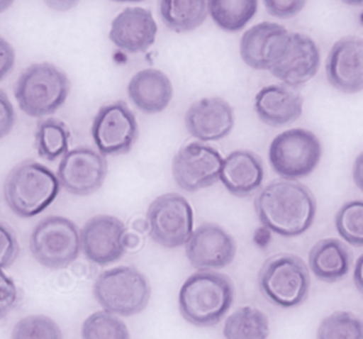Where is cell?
I'll use <instances>...</instances> for the list:
<instances>
[{
	"label": "cell",
	"instance_id": "6da1fadb",
	"mask_svg": "<svg viewBox=\"0 0 363 339\" xmlns=\"http://www.w3.org/2000/svg\"><path fill=\"white\" fill-rule=\"evenodd\" d=\"M255 210L262 225L273 233L297 237L312 227L317 215V201L305 185L275 180L259 193Z\"/></svg>",
	"mask_w": 363,
	"mask_h": 339
},
{
	"label": "cell",
	"instance_id": "7a4b0ae2",
	"mask_svg": "<svg viewBox=\"0 0 363 339\" xmlns=\"http://www.w3.org/2000/svg\"><path fill=\"white\" fill-rule=\"evenodd\" d=\"M235 289L225 274L199 271L182 284L179 311L187 323L210 328L220 323L233 304Z\"/></svg>",
	"mask_w": 363,
	"mask_h": 339
},
{
	"label": "cell",
	"instance_id": "3957f363",
	"mask_svg": "<svg viewBox=\"0 0 363 339\" xmlns=\"http://www.w3.org/2000/svg\"><path fill=\"white\" fill-rule=\"evenodd\" d=\"M55 173L45 165L26 160L7 175L4 198L12 212L21 218H31L50 206L60 191Z\"/></svg>",
	"mask_w": 363,
	"mask_h": 339
},
{
	"label": "cell",
	"instance_id": "277c9868",
	"mask_svg": "<svg viewBox=\"0 0 363 339\" xmlns=\"http://www.w3.org/2000/svg\"><path fill=\"white\" fill-rule=\"evenodd\" d=\"M70 93L68 76L51 63H37L26 69L16 85L14 95L27 116L52 115L65 104Z\"/></svg>",
	"mask_w": 363,
	"mask_h": 339
},
{
	"label": "cell",
	"instance_id": "5b68a950",
	"mask_svg": "<svg viewBox=\"0 0 363 339\" xmlns=\"http://www.w3.org/2000/svg\"><path fill=\"white\" fill-rule=\"evenodd\" d=\"M262 294L281 309H293L305 303L310 294L311 277L300 257L279 254L267 260L258 274Z\"/></svg>",
	"mask_w": 363,
	"mask_h": 339
},
{
	"label": "cell",
	"instance_id": "8992f818",
	"mask_svg": "<svg viewBox=\"0 0 363 339\" xmlns=\"http://www.w3.org/2000/svg\"><path fill=\"white\" fill-rule=\"evenodd\" d=\"M93 291L106 311L123 316L142 313L152 294L147 277L133 267L103 272L95 282Z\"/></svg>",
	"mask_w": 363,
	"mask_h": 339
},
{
	"label": "cell",
	"instance_id": "52a82bcc",
	"mask_svg": "<svg viewBox=\"0 0 363 339\" xmlns=\"http://www.w3.org/2000/svg\"><path fill=\"white\" fill-rule=\"evenodd\" d=\"M322 155L320 140L305 128H291L281 133L269 148V162L274 172L290 182L312 174Z\"/></svg>",
	"mask_w": 363,
	"mask_h": 339
},
{
	"label": "cell",
	"instance_id": "ba28073f",
	"mask_svg": "<svg viewBox=\"0 0 363 339\" xmlns=\"http://www.w3.org/2000/svg\"><path fill=\"white\" fill-rule=\"evenodd\" d=\"M30 250L42 266L54 269L66 268L80 253L77 226L65 217H47L32 232Z\"/></svg>",
	"mask_w": 363,
	"mask_h": 339
},
{
	"label": "cell",
	"instance_id": "9c48e42d",
	"mask_svg": "<svg viewBox=\"0 0 363 339\" xmlns=\"http://www.w3.org/2000/svg\"><path fill=\"white\" fill-rule=\"evenodd\" d=\"M150 236L167 249L179 248L194 233V210L184 196L167 193L150 205L147 214Z\"/></svg>",
	"mask_w": 363,
	"mask_h": 339
},
{
	"label": "cell",
	"instance_id": "30bf717a",
	"mask_svg": "<svg viewBox=\"0 0 363 339\" xmlns=\"http://www.w3.org/2000/svg\"><path fill=\"white\" fill-rule=\"evenodd\" d=\"M92 137L104 157L130 152L138 138L135 113L123 101L101 106L94 118Z\"/></svg>",
	"mask_w": 363,
	"mask_h": 339
},
{
	"label": "cell",
	"instance_id": "8fae6325",
	"mask_svg": "<svg viewBox=\"0 0 363 339\" xmlns=\"http://www.w3.org/2000/svg\"><path fill=\"white\" fill-rule=\"evenodd\" d=\"M222 158L218 150L201 143H190L175 155L172 174L185 191L195 192L212 187L220 178Z\"/></svg>",
	"mask_w": 363,
	"mask_h": 339
},
{
	"label": "cell",
	"instance_id": "7c38bea8",
	"mask_svg": "<svg viewBox=\"0 0 363 339\" xmlns=\"http://www.w3.org/2000/svg\"><path fill=\"white\" fill-rule=\"evenodd\" d=\"M107 173L108 162L104 155L92 148H77L62 157L57 177L71 194L88 196L102 187Z\"/></svg>",
	"mask_w": 363,
	"mask_h": 339
},
{
	"label": "cell",
	"instance_id": "4fadbf2b",
	"mask_svg": "<svg viewBox=\"0 0 363 339\" xmlns=\"http://www.w3.org/2000/svg\"><path fill=\"white\" fill-rule=\"evenodd\" d=\"M236 252L233 237L213 223H205L195 230L185 247L189 263L199 271L226 268L233 263Z\"/></svg>",
	"mask_w": 363,
	"mask_h": 339
},
{
	"label": "cell",
	"instance_id": "5bb4252c",
	"mask_svg": "<svg viewBox=\"0 0 363 339\" xmlns=\"http://www.w3.org/2000/svg\"><path fill=\"white\" fill-rule=\"evenodd\" d=\"M84 254L93 263L108 265L123 256L127 231L118 218L99 215L86 223L80 235Z\"/></svg>",
	"mask_w": 363,
	"mask_h": 339
},
{
	"label": "cell",
	"instance_id": "9a60e30c",
	"mask_svg": "<svg viewBox=\"0 0 363 339\" xmlns=\"http://www.w3.org/2000/svg\"><path fill=\"white\" fill-rule=\"evenodd\" d=\"M290 31L273 22H261L242 36L240 55L256 70L270 71L281 60L289 45Z\"/></svg>",
	"mask_w": 363,
	"mask_h": 339
},
{
	"label": "cell",
	"instance_id": "2e32d148",
	"mask_svg": "<svg viewBox=\"0 0 363 339\" xmlns=\"http://www.w3.org/2000/svg\"><path fill=\"white\" fill-rule=\"evenodd\" d=\"M320 65V49L311 37L290 32L288 48L270 72L284 85L295 89L317 75Z\"/></svg>",
	"mask_w": 363,
	"mask_h": 339
},
{
	"label": "cell",
	"instance_id": "e0dca14e",
	"mask_svg": "<svg viewBox=\"0 0 363 339\" xmlns=\"http://www.w3.org/2000/svg\"><path fill=\"white\" fill-rule=\"evenodd\" d=\"M325 74L330 85L345 94H355L363 87V41L348 36L335 42L328 53Z\"/></svg>",
	"mask_w": 363,
	"mask_h": 339
},
{
	"label": "cell",
	"instance_id": "ac0fdd59",
	"mask_svg": "<svg viewBox=\"0 0 363 339\" xmlns=\"http://www.w3.org/2000/svg\"><path fill=\"white\" fill-rule=\"evenodd\" d=\"M234 111L221 98H204L190 106L184 122L192 137L201 142L226 138L233 130Z\"/></svg>",
	"mask_w": 363,
	"mask_h": 339
},
{
	"label": "cell",
	"instance_id": "d6986e66",
	"mask_svg": "<svg viewBox=\"0 0 363 339\" xmlns=\"http://www.w3.org/2000/svg\"><path fill=\"white\" fill-rule=\"evenodd\" d=\"M157 24L152 12L143 7H127L113 19L111 41L128 53H142L155 43Z\"/></svg>",
	"mask_w": 363,
	"mask_h": 339
},
{
	"label": "cell",
	"instance_id": "ffe728a7",
	"mask_svg": "<svg viewBox=\"0 0 363 339\" xmlns=\"http://www.w3.org/2000/svg\"><path fill=\"white\" fill-rule=\"evenodd\" d=\"M303 100L295 89L281 84L263 87L255 96V111L271 127L290 125L303 113Z\"/></svg>",
	"mask_w": 363,
	"mask_h": 339
},
{
	"label": "cell",
	"instance_id": "44dd1931",
	"mask_svg": "<svg viewBox=\"0 0 363 339\" xmlns=\"http://www.w3.org/2000/svg\"><path fill=\"white\" fill-rule=\"evenodd\" d=\"M264 177L261 158L250 150H239L223 160L219 179L234 196L249 197L260 189Z\"/></svg>",
	"mask_w": 363,
	"mask_h": 339
},
{
	"label": "cell",
	"instance_id": "7402d4cb",
	"mask_svg": "<svg viewBox=\"0 0 363 339\" xmlns=\"http://www.w3.org/2000/svg\"><path fill=\"white\" fill-rule=\"evenodd\" d=\"M128 95L138 110L147 115L162 113L174 96L172 82L164 72L145 69L130 79Z\"/></svg>",
	"mask_w": 363,
	"mask_h": 339
},
{
	"label": "cell",
	"instance_id": "603a6c76",
	"mask_svg": "<svg viewBox=\"0 0 363 339\" xmlns=\"http://www.w3.org/2000/svg\"><path fill=\"white\" fill-rule=\"evenodd\" d=\"M308 266L315 278L333 284L347 276L352 267V254L340 240H320L311 250Z\"/></svg>",
	"mask_w": 363,
	"mask_h": 339
},
{
	"label": "cell",
	"instance_id": "cb8c5ba5",
	"mask_svg": "<svg viewBox=\"0 0 363 339\" xmlns=\"http://www.w3.org/2000/svg\"><path fill=\"white\" fill-rule=\"evenodd\" d=\"M160 13L167 28L177 33H185L203 24L208 16V7L204 0L160 1Z\"/></svg>",
	"mask_w": 363,
	"mask_h": 339
},
{
	"label": "cell",
	"instance_id": "d4e9b609",
	"mask_svg": "<svg viewBox=\"0 0 363 339\" xmlns=\"http://www.w3.org/2000/svg\"><path fill=\"white\" fill-rule=\"evenodd\" d=\"M270 334L268 316L253 306L237 309L226 319L223 335L225 339H267Z\"/></svg>",
	"mask_w": 363,
	"mask_h": 339
},
{
	"label": "cell",
	"instance_id": "484cf974",
	"mask_svg": "<svg viewBox=\"0 0 363 339\" xmlns=\"http://www.w3.org/2000/svg\"><path fill=\"white\" fill-rule=\"evenodd\" d=\"M208 13L215 23L228 32L240 31L258 11L256 0H210Z\"/></svg>",
	"mask_w": 363,
	"mask_h": 339
},
{
	"label": "cell",
	"instance_id": "4316f807",
	"mask_svg": "<svg viewBox=\"0 0 363 339\" xmlns=\"http://www.w3.org/2000/svg\"><path fill=\"white\" fill-rule=\"evenodd\" d=\"M70 132L65 123L56 118L42 121L37 128V152L44 160L54 162L69 152Z\"/></svg>",
	"mask_w": 363,
	"mask_h": 339
},
{
	"label": "cell",
	"instance_id": "83f0119b",
	"mask_svg": "<svg viewBox=\"0 0 363 339\" xmlns=\"http://www.w3.org/2000/svg\"><path fill=\"white\" fill-rule=\"evenodd\" d=\"M317 339H363L362 319L350 311H337L320 323Z\"/></svg>",
	"mask_w": 363,
	"mask_h": 339
},
{
	"label": "cell",
	"instance_id": "f1b7e54d",
	"mask_svg": "<svg viewBox=\"0 0 363 339\" xmlns=\"http://www.w3.org/2000/svg\"><path fill=\"white\" fill-rule=\"evenodd\" d=\"M82 339H130L127 326L106 311L91 314L82 326Z\"/></svg>",
	"mask_w": 363,
	"mask_h": 339
},
{
	"label": "cell",
	"instance_id": "f546056e",
	"mask_svg": "<svg viewBox=\"0 0 363 339\" xmlns=\"http://www.w3.org/2000/svg\"><path fill=\"white\" fill-rule=\"evenodd\" d=\"M338 234L354 247L363 245V203L354 200L345 203L335 215Z\"/></svg>",
	"mask_w": 363,
	"mask_h": 339
},
{
	"label": "cell",
	"instance_id": "4dcf8cb0",
	"mask_svg": "<svg viewBox=\"0 0 363 339\" xmlns=\"http://www.w3.org/2000/svg\"><path fill=\"white\" fill-rule=\"evenodd\" d=\"M11 339H63L58 324L45 316H29L14 326Z\"/></svg>",
	"mask_w": 363,
	"mask_h": 339
},
{
	"label": "cell",
	"instance_id": "1f68e13d",
	"mask_svg": "<svg viewBox=\"0 0 363 339\" xmlns=\"http://www.w3.org/2000/svg\"><path fill=\"white\" fill-rule=\"evenodd\" d=\"M19 255L18 240L6 223L0 221V271L9 268Z\"/></svg>",
	"mask_w": 363,
	"mask_h": 339
},
{
	"label": "cell",
	"instance_id": "d6a6232c",
	"mask_svg": "<svg viewBox=\"0 0 363 339\" xmlns=\"http://www.w3.org/2000/svg\"><path fill=\"white\" fill-rule=\"evenodd\" d=\"M18 301V289L13 279L0 271V319L6 318L16 308Z\"/></svg>",
	"mask_w": 363,
	"mask_h": 339
},
{
	"label": "cell",
	"instance_id": "836d02e7",
	"mask_svg": "<svg viewBox=\"0 0 363 339\" xmlns=\"http://www.w3.org/2000/svg\"><path fill=\"white\" fill-rule=\"evenodd\" d=\"M305 0H267L264 1L267 11L278 18H291L303 11Z\"/></svg>",
	"mask_w": 363,
	"mask_h": 339
},
{
	"label": "cell",
	"instance_id": "e575fe53",
	"mask_svg": "<svg viewBox=\"0 0 363 339\" xmlns=\"http://www.w3.org/2000/svg\"><path fill=\"white\" fill-rule=\"evenodd\" d=\"M16 115L9 96L0 90V140L7 137L16 125Z\"/></svg>",
	"mask_w": 363,
	"mask_h": 339
},
{
	"label": "cell",
	"instance_id": "d590c367",
	"mask_svg": "<svg viewBox=\"0 0 363 339\" xmlns=\"http://www.w3.org/2000/svg\"><path fill=\"white\" fill-rule=\"evenodd\" d=\"M14 64H16V52L6 39L0 37V81L4 80L11 73Z\"/></svg>",
	"mask_w": 363,
	"mask_h": 339
},
{
	"label": "cell",
	"instance_id": "8d00e7d4",
	"mask_svg": "<svg viewBox=\"0 0 363 339\" xmlns=\"http://www.w3.org/2000/svg\"><path fill=\"white\" fill-rule=\"evenodd\" d=\"M47 6L57 11H66L77 6V1H68V0H58V1H47Z\"/></svg>",
	"mask_w": 363,
	"mask_h": 339
},
{
	"label": "cell",
	"instance_id": "74e56055",
	"mask_svg": "<svg viewBox=\"0 0 363 339\" xmlns=\"http://www.w3.org/2000/svg\"><path fill=\"white\" fill-rule=\"evenodd\" d=\"M353 179H354L355 184L362 190V155L355 160L354 165L352 170Z\"/></svg>",
	"mask_w": 363,
	"mask_h": 339
},
{
	"label": "cell",
	"instance_id": "f35d334b",
	"mask_svg": "<svg viewBox=\"0 0 363 339\" xmlns=\"http://www.w3.org/2000/svg\"><path fill=\"white\" fill-rule=\"evenodd\" d=\"M362 257H360L359 260L357 261L354 271L355 284H357V289H359L360 291H362Z\"/></svg>",
	"mask_w": 363,
	"mask_h": 339
},
{
	"label": "cell",
	"instance_id": "ab89813d",
	"mask_svg": "<svg viewBox=\"0 0 363 339\" xmlns=\"http://www.w3.org/2000/svg\"><path fill=\"white\" fill-rule=\"evenodd\" d=\"M13 4V1L9 0H0V13L7 11Z\"/></svg>",
	"mask_w": 363,
	"mask_h": 339
}]
</instances>
